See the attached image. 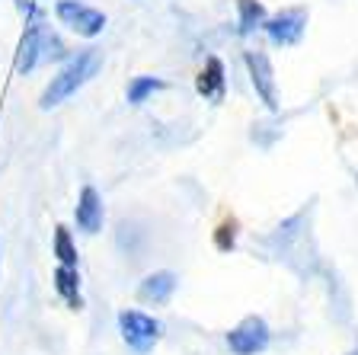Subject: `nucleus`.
Returning <instances> with one entry per match:
<instances>
[{"instance_id": "7", "label": "nucleus", "mask_w": 358, "mask_h": 355, "mask_svg": "<svg viewBox=\"0 0 358 355\" xmlns=\"http://www.w3.org/2000/svg\"><path fill=\"white\" fill-rule=\"evenodd\" d=\"M74 221L83 234H99L103 230V199L93 186H83L80 189V199H77L74 208Z\"/></svg>"}, {"instance_id": "17", "label": "nucleus", "mask_w": 358, "mask_h": 355, "mask_svg": "<svg viewBox=\"0 0 358 355\" xmlns=\"http://www.w3.org/2000/svg\"><path fill=\"white\" fill-rule=\"evenodd\" d=\"M16 4V10H20L22 16H26V20H38V7H36V0H13Z\"/></svg>"}, {"instance_id": "8", "label": "nucleus", "mask_w": 358, "mask_h": 355, "mask_svg": "<svg viewBox=\"0 0 358 355\" xmlns=\"http://www.w3.org/2000/svg\"><path fill=\"white\" fill-rule=\"evenodd\" d=\"M42 32H45L42 20H32L29 26H26V32H22L20 48H16V71H20V74L36 71V64L42 61Z\"/></svg>"}, {"instance_id": "1", "label": "nucleus", "mask_w": 358, "mask_h": 355, "mask_svg": "<svg viewBox=\"0 0 358 355\" xmlns=\"http://www.w3.org/2000/svg\"><path fill=\"white\" fill-rule=\"evenodd\" d=\"M99 67H103V52H99V48H83V52H77L74 58L58 71V77H52V83L42 90L38 106H42V109H55V106H61L67 97H74L90 77H96Z\"/></svg>"}, {"instance_id": "15", "label": "nucleus", "mask_w": 358, "mask_h": 355, "mask_svg": "<svg viewBox=\"0 0 358 355\" xmlns=\"http://www.w3.org/2000/svg\"><path fill=\"white\" fill-rule=\"evenodd\" d=\"M67 55H71V52H67L64 39L45 29V32H42V61H64Z\"/></svg>"}, {"instance_id": "18", "label": "nucleus", "mask_w": 358, "mask_h": 355, "mask_svg": "<svg viewBox=\"0 0 358 355\" xmlns=\"http://www.w3.org/2000/svg\"><path fill=\"white\" fill-rule=\"evenodd\" d=\"M349 355H358V349H352V352H349Z\"/></svg>"}, {"instance_id": "12", "label": "nucleus", "mask_w": 358, "mask_h": 355, "mask_svg": "<svg viewBox=\"0 0 358 355\" xmlns=\"http://www.w3.org/2000/svg\"><path fill=\"white\" fill-rule=\"evenodd\" d=\"M237 10H240V36H253L256 29L266 26V7H262L259 0H237Z\"/></svg>"}, {"instance_id": "3", "label": "nucleus", "mask_w": 358, "mask_h": 355, "mask_svg": "<svg viewBox=\"0 0 358 355\" xmlns=\"http://www.w3.org/2000/svg\"><path fill=\"white\" fill-rule=\"evenodd\" d=\"M272 342V330L262 317H243L231 333H227V349L234 355H259Z\"/></svg>"}, {"instance_id": "2", "label": "nucleus", "mask_w": 358, "mask_h": 355, "mask_svg": "<svg viewBox=\"0 0 358 355\" xmlns=\"http://www.w3.org/2000/svg\"><path fill=\"white\" fill-rule=\"evenodd\" d=\"M160 320L148 317L144 311H122L119 314V333L122 340L128 342V349H134V352H150V349L157 346V340H160Z\"/></svg>"}, {"instance_id": "11", "label": "nucleus", "mask_w": 358, "mask_h": 355, "mask_svg": "<svg viewBox=\"0 0 358 355\" xmlns=\"http://www.w3.org/2000/svg\"><path fill=\"white\" fill-rule=\"evenodd\" d=\"M55 291L64 298L74 311L83 307V298H80V275H77L74 266H58L55 269Z\"/></svg>"}, {"instance_id": "6", "label": "nucleus", "mask_w": 358, "mask_h": 355, "mask_svg": "<svg viewBox=\"0 0 358 355\" xmlns=\"http://www.w3.org/2000/svg\"><path fill=\"white\" fill-rule=\"evenodd\" d=\"M262 29L272 39V45H294V42H301V36L307 29V10L304 7L282 10V13L268 16Z\"/></svg>"}, {"instance_id": "4", "label": "nucleus", "mask_w": 358, "mask_h": 355, "mask_svg": "<svg viewBox=\"0 0 358 355\" xmlns=\"http://www.w3.org/2000/svg\"><path fill=\"white\" fill-rule=\"evenodd\" d=\"M55 13H58V20L64 22L67 29L83 39H96L99 32L106 29V16L99 13V10L80 4V0H58V4H55Z\"/></svg>"}, {"instance_id": "5", "label": "nucleus", "mask_w": 358, "mask_h": 355, "mask_svg": "<svg viewBox=\"0 0 358 355\" xmlns=\"http://www.w3.org/2000/svg\"><path fill=\"white\" fill-rule=\"evenodd\" d=\"M243 64L250 71V83H253L256 97L266 103V109L278 112V93H275V74H272V64H268V55L253 48V52H243Z\"/></svg>"}, {"instance_id": "16", "label": "nucleus", "mask_w": 358, "mask_h": 355, "mask_svg": "<svg viewBox=\"0 0 358 355\" xmlns=\"http://www.w3.org/2000/svg\"><path fill=\"white\" fill-rule=\"evenodd\" d=\"M215 244H217V250H234V244H237V224L234 221H224L221 228L215 230Z\"/></svg>"}, {"instance_id": "14", "label": "nucleus", "mask_w": 358, "mask_h": 355, "mask_svg": "<svg viewBox=\"0 0 358 355\" xmlns=\"http://www.w3.org/2000/svg\"><path fill=\"white\" fill-rule=\"evenodd\" d=\"M55 256H58L61 266L77 269V246H74V240H71V230L67 228H55Z\"/></svg>"}, {"instance_id": "9", "label": "nucleus", "mask_w": 358, "mask_h": 355, "mask_svg": "<svg viewBox=\"0 0 358 355\" xmlns=\"http://www.w3.org/2000/svg\"><path fill=\"white\" fill-rule=\"evenodd\" d=\"M176 291V275L160 269V272H150L148 279L138 285V301L141 304H166Z\"/></svg>"}, {"instance_id": "13", "label": "nucleus", "mask_w": 358, "mask_h": 355, "mask_svg": "<svg viewBox=\"0 0 358 355\" xmlns=\"http://www.w3.org/2000/svg\"><path fill=\"white\" fill-rule=\"evenodd\" d=\"M166 83L160 81V77H134L131 83H128V103L131 106H141L148 97H154L157 90H164Z\"/></svg>"}, {"instance_id": "10", "label": "nucleus", "mask_w": 358, "mask_h": 355, "mask_svg": "<svg viewBox=\"0 0 358 355\" xmlns=\"http://www.w3.org/2000/svg\"><path fill=\"white\" fill-rule=\"evenodd\" d=\"M195 90H199L205 99H211V103H221L224 99V64H221V58L211 55V58L205 61L201 74L195 77Z\"/></svg>"}]
</instances>
